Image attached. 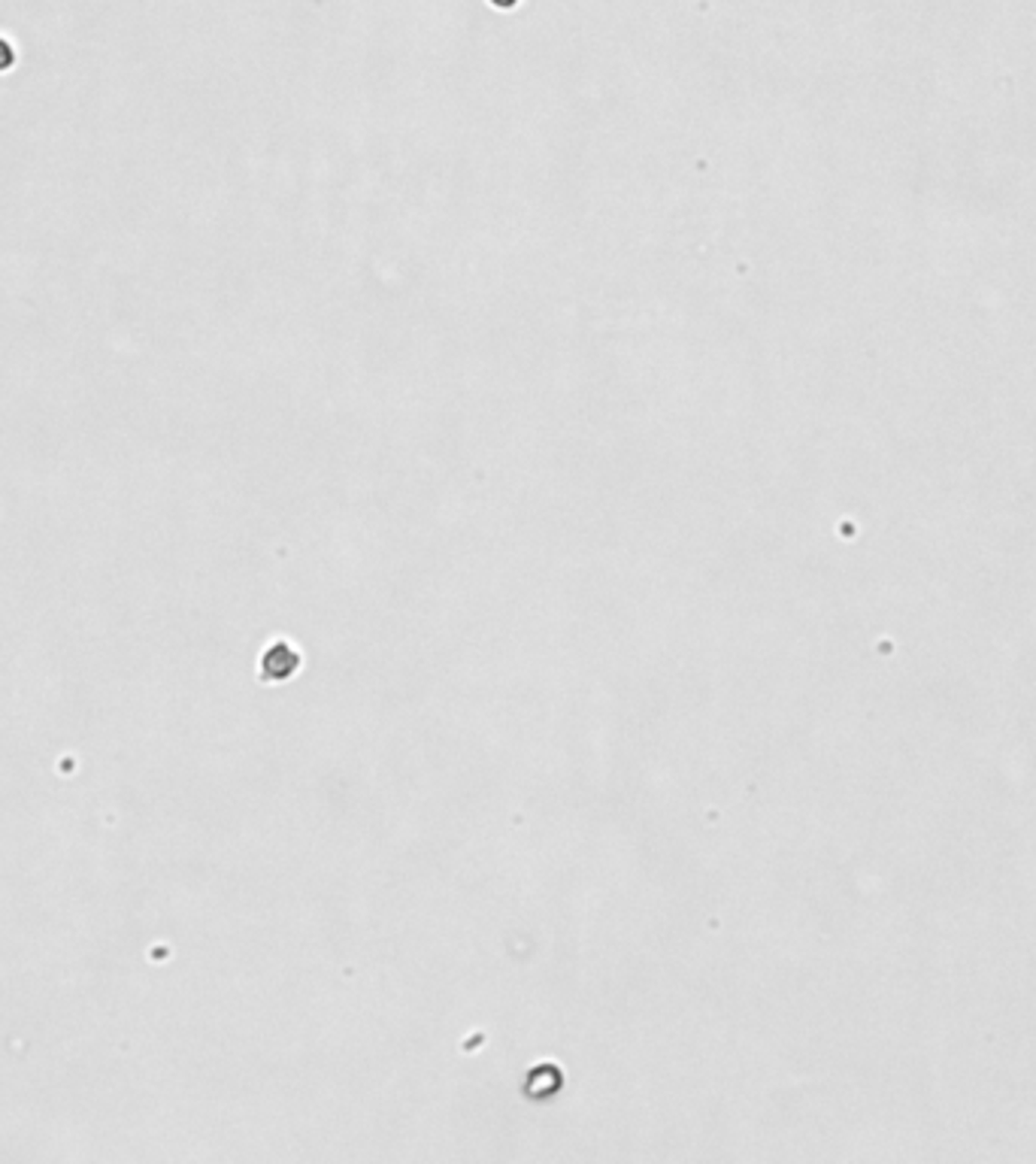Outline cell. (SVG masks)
I'll return each instance as SVG.
<instances>
[{"label":"cell","mask_w":1036,"mask_h":1164,"mask_svg":"<svg viewBox=\"0 0 1036 1164\" xmlns=\"http://www.w3.org/2000/svg\"><path fill=\"white\" fill-rule=\"evenodd\" d=\"M13 65H16V49H13L4 37H0V73L10 71Z\"/></svg>","instance_id":"6da1fadb"},{"label":"cell","mask_w":1036,"mask_h":1164,"mask_svg":"<svg viewBox=\"0 0 1036 1164\" xmlns=\"http://www.w3.org/2000/svg\"><path fill=\"white\" fill-rule=\"evenodd\" d=\"M492 7H498V10H516L521 0H489Z\"/></svg>","instance_id":"7a4b0ae2"}]
</instances>
